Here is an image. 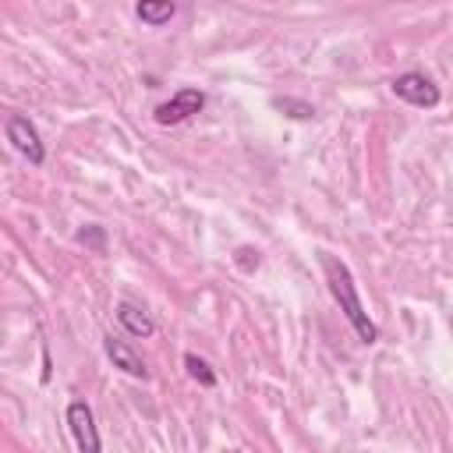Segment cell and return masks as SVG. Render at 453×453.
<instances>
[{
    "instance_id": "1",
    "label": "cell",
    "mask_w": 453,
    "mask_h": 453,
    "mask_svg": "<svg viewBox=\"0 0 453 453\" xmlns=\"http://www.w3.org/2000/svg\"><path fill=\"white\" fill-rule=\"evenodd\" d=\"M322 269H326V283H329V294L336 297L340 311H343V315H347V322L354 326L357 340L372 347V343L379 340V326L368 319V311H365V304H361V297H357V287H354V276H350V269H347L340 258H333V255H322Z\"/></svg>"
},
{
    "instance_id": "2",
    "label": "cell",
    "mask_w": 453,
    "mask_h": 453,
    "mask_svg": "<svg viewBox=\"0 0 453 453\" xmlns=\"http://www.w3.org/2000/svg\"><path fill=\"white\" fill-rule=\"evenodd\" d=\"M4 131H7V142H11L32 166H42V163H46V145H42L35 124H32L25 113H7Z\"/></svg>"
},
{
    "instance_id": "3",
    "label": "cell",
    "mask_w": 453,
    "mask_h": 453,
    "mask_svg": "<svg viewBox=\"0 0 453 453\" xmlns=\"http://www.w3.org/2000/svg\"><path fill=\"white\" fill-rule=\"evenodd\" d=\"M389 88L403 99V103H411V106H421V110H432V106H439V85L428 78V74H421V71H403V74H396L393 81H389Z\"/></svg>"
},
{
    "instance_id": "4",
    "label": "cell",
    "mask_w": 453,
    "mask_h": 453,
    "mask_svg": "<svg viewBox=\"0 0 453 453\" xmlns=\"http://www.w3.org/2000/svg\"><path fill=\"white\" fill-rule=\"evenodd\" d=\"M67 428H71V435H74L78 453H103L99 428H96L92 407H88L85 400H71V403H67Z\"/></svg>"
},
{
    "instance_id": "5",
    "label": "cell",
    "mask_w": 453,
    "mask_h": 453,
    "mask_svg": "<svg viewBox=\"0 0 453 453\" xmlns=\"http://www.w3.org/2000/svg\"><path fill=\"white\" fill-rule=\"evenodd\" d=\"M202 106H205V92H202V88H180V92H173L166 103H159V106L152 110V117H156V124L170 127V124H184V120L195 117Z\"/></svg>"
},
{
    "instance_id": "6",
    "label": "cell",
    "mask_w": 453,
    "mask_h": 453,
    "mask_svg": "<svg viewBox=\"0 0 453 453\" xmlns=\"http://www.w3.org/2000/svg\"><path fill=\"white\" fill-rule=\"evenodd\" d=\"M103 350H106V357L113 361V368H120L124 375H131V379H149V368H145V361L138 357V350H134L131 343L106 336V340H103Z\"/></svg>"
},
{
    "instance_id": "7",
    "label": "cell",
    "mask_w": 453,
    "mask_h": 453,
    "mask_svg": "<svg viewBox=\"0 0 453 453\" xmlns=\"http://www.w3.org/2000/svg\"><path fill=\"white\" fill-rule=\"evenodd\" d=\"M117 322H120L131 336H152V333H156V322H152L142 308H134V304H127V301L117 304Z\"/></svg>"
},
{
    "instance_id": "8",
    "label": "cell",
    "mask_w": 453,
    "mask_h": 453,
    "mask_svg": "<svg viewBox=\"0 0 453 453\" xmlns=\"http://www.w3.org/2000/svg\"><path fill=\"white\" fill-rule=\"evenodd\" d=\"M134 14H138L145 25L159 28V25H166V21L177 14V4H170V0H142V4H134Z\"/></svg>"
},
{
    "instance_id": "9",
    "label": "cell",
    "mask_w": 453,
    "mask_h": 453,
    "mask_svg": "<svg viewBox=\"0 0 453 453\" xmlns=\"http://www.w3.org/2000/svg\"><path fill=\"white\" fill-rule=\"evenodd\" d=\"M184 368H188V375H191L198 386H216V372H212L198 354H184Z\"/></svg>"
},
{
    "instance_id": "10",
    "label": "cell",
    "mask_w": 453,
    "mask_h": 453,
    "mask_svg": "<svg viewBox=\"0 0 453 453\" xmlns=\"http://www.w3.org/2000/svg\"><path fill=\"white\" fill-rule=\"evenodd\" d=\"M74 237H78V244H85V248H92L96 255H103V251H106V230H103V226H96V223H88V226H81V230H78Z\"/></svg>"
},
{
    "instance_id": "11",
    "label": "cell",
    "mask_w": 453,
    "mask_h": 453,
    "mask_svg": "<svg viewBox=\"0 0 453 453\" xmlns=\"http://www.w3.org/2000/svg\"><path fill=\"white\" fill-rule=\"evenodd\" d=\"M273 106L276 110H283L287 117H294V120H311L315 117V106H308V103H301V99H273Z\"/></svg>"
},
{
    "instance_id": "12",
    "label": "cell",
    "mask_w": 453,
    "mask_h": 453,
    "mask_svg": "<svg viewBox=\"0 0 453 453\" xmlns=\"http://www.w3.org/2000/svg\"><path fill=\"white\" fill-rule=\"evenodd\" d=\"M237 265H241L244 273L258 269V251H255V248H237Z\"/></svg>"
}]
</instances>
